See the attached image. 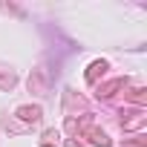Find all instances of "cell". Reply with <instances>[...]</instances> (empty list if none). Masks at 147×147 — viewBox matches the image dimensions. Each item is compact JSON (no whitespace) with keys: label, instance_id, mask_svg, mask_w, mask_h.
Masks as SVG:
<instances>
[{"label":"cell","instance_id":"obj_1","mask_svg":"<svg viewBox=\"0 0 147 147\" xmlns=\"http://www.w3.org/2000/svg\"><path fill=\"white\" fill-rule=\"evenodd\" d=\"M29 92H35V95H46L49 92V72L43 66L32 69V75H29Z\"/></svg>","mask_w":147,"mask_h":147},{"label":"cell","instance_id":"obj_2","mask_svg":"<svg viewBox=\"0 0 147 147\" xmlns=\"http://www.w3.org/2000/svg\"><path fill=\"white\" fill-rule=\"evenodd\" d=\"M40 115H43V110H40L38 104H23V107H18V118H20L23 124H38Z\"/></svg>","mask_w":147,"mask_h":147},{"label":"cell","instance_id":"obj_3","mask_svg":"<svg viewBox=\"0 0 147 147\" xmlns=\"http://www.w3.org/2000/svg\"><path fill=\"white\" fill-rule=\"evenodd\" d=\"M84 136H87L92 144H98V147H110V144H113V141H110V136H107L104 130L92 127V124H87V127H84Z\"/></svg>","mask_w":147,"mask_h":147},{"label":"cell","instance_id":"obj_4","mask_svg":"<svg viewBox=\"0 0 147 147\" xmlns=\"http://www.w3.org/2000/svg\"><path fill=\"white\" fill-rule=\"evenodd\" d=\"M124 87H127V78L107 81V84H101V87H98V98H110V95H115V90H124Z\"/></svg>","mask_w":147,"mask_h":147},{"label":"cell","instance_id":"obj_5","mask_svg":"<svg viewBox=\"0 0 147 147\" xmlns=\"http://www.w3.org/2000/svg\"><path fill=\"white\" fill-rule=\"evenodd\" d=\"M107 69H110V63H107V61H92V63H90V69H87V84H95Z\"/></svg>","mask_w":147,"mask_h":147},{"label":"cell","instance_id":"obj_6","mask_svg":"<svg viewBox=\"0 0 147 147\" xmlns=\"http://www.w3.org/2000/svg\"><path fill=\"white\" fill-rule=\"evenodd\" d=\"M15 84H18V75H15V69L0 63V90H12Z\"/></svg>","mask_w":147,"mask_h":147},{"label":"cell","instance_id":"obj_7","mask_svg":"<svg viewBox=\"0 0 147 147\" xmlns=\"http://www.w3.org/2000/svg\"><path fill=\"white\" fill-rule=\"evenodd\" d=\"M130 101H136V104H144V101H147L144 90H130Z\"/></svg>","mask_w":147,"mask_h":147},{"label":"cell","instance_id":"obj_8","mask_svg":"<svg viewBox=\"0 0 147 147\" xmlns=\"http://www.w3.org/2000/svg\"><path fill=\"white\" fill-rule=\"evenodd\" d=\"M124 147H147V138L144 136H136V141H124Z\"/></svg>","mask_w":147,"mask_h":147},{"label":"cell","instance_id":"obj_9","mask_svg":"<svg viewBox=\"0 0 147 147\" xmlns=\"http://www.w3.org/2000/svg\"><path fill=\"white\" fill-rule=\"evenodd\" d=\"M43 147H52V141H43Z\"/></svg>","mask_w":147,"mask_h":147}]
</instances>
